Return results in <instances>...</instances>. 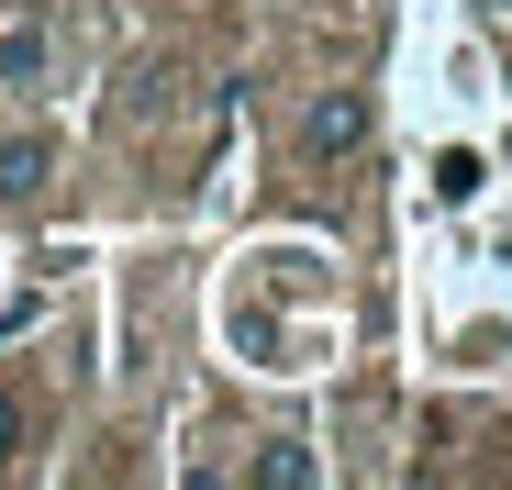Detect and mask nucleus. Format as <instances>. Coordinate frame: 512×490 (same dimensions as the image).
<instances>
[{
    "instance_id": "f257e3e1",
    "label": "nucleus",
    "mask_w": 512,
    "mask_h": 490,
    "mask_svg": "<svg viewBox=\"0 0 512 490\" xmlns=\"http://www.w3.org/2000/svg\"><path fill=\"white\" fill-rule=\"evenodd\" d=\"M45 168H56L45 134H12V145H0V201H34V190H45Z\"/></svg>"
},
{
    "instance_id": "f03ea898",
    "label": "nucleus",
    "mask_w": 512,
    "mask_h": 490,
    "mask_svg": "<svg viewBox=\"0 0 512 490\" xmlns=\"http://www.w3.org/2000/svg\"><path fill=\"white\" fill-rule=\"evenodd\" d=\"M301 134H312L323 156H346V145L368 134V112H357V101H312V123H301Z\"/></svg>"
},
{
    "instance_id": "7ed1b4c3",
    "label": "nucleus",
    "mask_w": 512,
    "mask_h": 490,
    "mask_svg": "<svg viewBox=\"0 0 512 490\" xmlns=\"http://www.w3.org/2000/svg\"><path fill=\"white\" fill-rule=\"evenodd\" d=\"M479 179H490V168H479V156H468V145H457V156H446V168H435V190H446V201H479Z\"/></svg>"
},
{
    "instance_id": "20e7f679",
    "label": "nucleus",
    "mask_w": 512,
    "mask_h": 490,
    "mask_svg": "<svg viewBox=\"0 0 512 490\" xmlns=\"http://www.w3.org/2000/svg\"><path fill=\"white\" fill-rule=\"evenodd\" d=\"M12 435H23V401H12V390H0V457H12Z\"/></svg>"
},
{
    "instance_id": "39448f33",
    "label": "nucleus",
    "mask_w": 512,
    "mask_h": 490,
    "mask_svg": "<svg viewBox=\"0 0 512 490\" xmlns=\"http://www.w3.org/2000/svg\"><path fill=\"white\" fill-rule=\"evenodd\" d=\"M490 12H512V0H490Z\"/></svg>"
}]
</instances>
